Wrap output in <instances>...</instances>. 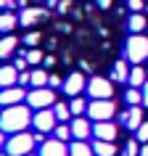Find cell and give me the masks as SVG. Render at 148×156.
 Masks as SVG:
<instances>
[{
    "instance_id": "1",
    "label": "cell",
    "mask_w": 148,
    "mask_h": 156,
    "mask_svg": "<svg viewBox=\"0 0 148 156\" xmlns=\"http://www.w3.org/2000/svg\"><path fill=\"white\" fill-rule=\"evenodd\" d=\"M32 111L21 103L16 106H5L0 111V130L3 132H11V135H16V132H24L29 124H32Z\"/></svg>"
},
{
    "instance_id": "2",
    "label": "cell",
    "mask_w": 148,
    "mask_h": 156,
    "mask_svg": "<svg viewBox=\"0 0 148 156\" xmlns=\"http://www.w3.org/2000/svg\"><path fill=\"white\" fill-rule=\"evenodd\" d=\"M124 58L130 64H143L148 58V37H143V34L127 37V42H124Z\"/></svg>"
},
{
    "instance_id": "3",
    "label": "cell",
    "mask_w": 148,
    "mask_h": 156,
    "mask_svg": "<svg viewBox=\"0 0 148 156\" xmlns=\"http://www.w3.org/2000/svg\"><path fill=\"white\" fill-rule=\"evenodd\" d=\"M34 135H29V132H16L13 138L5 140V154L8 156H26V154H32V148H34Z\"/></svg>"
},
{
    "instance_id": "4",
    "label": "cell",
    "mask_w": 148,
    "mask_h": 156,
    "mask_svg": "<svg viewBox=\"0 0 148 156\" xmlns=\"http://www.w3.org/2000/svg\"><path fill=\"white\" fill-rule=\"evenodd\" d=\"M87 114H90V119H95V122H108V119L116 114V103L111 98L93 101L90 106H87Z\"/></svg>"
},
{
    "instance_id": "5",
    "label": "cell",
    "mask_w": 148,
    "mask_h": 156,
    "mask_svg": "<svg viewBox=\"0 0 148 156\" xmlns=\"http://www.w3.org/2000/svg\"><path fill=\"white\" fill-rule=\"evenodd\" d=\"M26 103L32 108H50L56 103V93L53 87H34L32 93H26Z\"/></svg>"
},
{
    "instance_id": "6",
    "label": "cell",
    "mask_w": 148,
    "mask_h": 156,
    "mask_svg": "<svg viewBox=\"0 0 148 156\" xmlns=\"http://www.w3.org/2000/svg\"><path fill=\"white\" fill-rule=\"evenodd\" d=\"M87 95H90L93 101L111 98V95H114V87H111V82L103 80V77H93L90 82H87Z\"/></svg>"
},
{
    "instance_id": "7",
    "label": "cell",
    "mask_w": 148,
    "mask_h": 156,
    "mask_svg": "<svg viewBox=\"0 0 148 156\" xmlns=\"http://www.w3.org/2000/svg\"><path fill=\"white\" fill-rule=\"evenodd\" d=\"M56 122L58 119H56V114H53V108H37V114L32 116V124L42 132V135L56 130Z\"/></svg>"
},
{
    "instance_id": "8",
    "label": "cell",
    "mask_w": 148,
    "mask_h": 156,
    "mask_svg": "<svg viewBox=\"0 0 148 156\" xmlns=\"http://www.w3.org/2000/svg\"><path fill=\"white\" fill-rule=\"evenodd\" d=\"M26 98V93L21 85H13V87H0V106H16Z\"/></svg>"
},
{
    "instance_id": "9",
    "label": "cell",
    "mask_w": 148,
    "mask_h": 156,
    "mask_svg": "<svg viewBox=\"0 0 148 156\" xmlns=\"http://www.w3.org/2000/svg\"><path fill=\"white\" fill-rule=\"evenodd\" d=\"M82 90H85V77H82V74H77V72L69 74L66 82H64V93H66V95H72V98H77Z\"/></svg>"
},
{
    "instance_id": "10",
    "label": "cell",
    "mask_w": 148,
    "mask_h": 156,
    "mask_svg": "<svg viewBox=\"0 0 148 156\" xmlns=\"http://www.w3.org/2000/svg\"><path fill=\"white\" fill-rule=\"evenodd\" d=\"M122 124L127 127V130H138L140 124H143V108L140 106H130L127 111H124V116H122Z\"/></svg>"
},
{
    "instance_id": "11",
    "label": "cell",
    "mask_w": 148,
    "mask_h": 156,
    "mask_svg": "<svg viewBox=\"0 0 148 156\" xmlns=\"http://www.w3.org/2000/svg\"><path fill=\"white\" fill-rule=\"evenodd\" d=\"M40 156H69V148L64 146V140H45L40 146Z\"/></svg>"
},
{
    "instance_id": "12",
    "label": "cell",
    "mask_w": 148,
    "mask_h": 156,
    "mask_svg": "<svg viewBox=\"0 0 148 156\" xmlns=\"http://www.w3.org/2000/svg\"><path fill=\"white\" fill-rule=\"evenodd\" d=\"M93 135L98 140H114L116 138V124L108 119V122H95V127H93Z\"/></svg>"
},
{
    "instance_id": "13",
    "label": "cell",
    "mask_w": 148,
    "mask_h": 156,
    "mask_svg": "<svg viewBox=\"0 0 148 156\" xmlns=\"http://www.w3.org/2000/svg\"><path fill=\"white\" fill-rule=\"evenodd\" d=\"M93 135V127H90V122L85 119V116H77L72 122V138H77V140H85V138H90Z\"/></svg>"
},
{
    "instance_id": "14",
    "label": "cell",
    "mask_w": 148,
    "mask_h": 156,
    "mask_svg": "<svg viewBox=\"0 0 148 156\" xmlns=\"http://www.w3.org/2000/svg\"><path fill=\"white\" fill-rule=\"evenodd\" d=\"M19 85V69L16 66H0V87Z\"/></svg>"
},
{
    "instance_id": "15",
    "label": "cell",
    "mask_w": 148,
    "mask_h": 156,
    "mask_svg": "<svg viewBox=\"0 0 148 156\" xmlns=\"http://www.w3.org/2000/svg\"><path fill=\"white\" fill-rule=\"evenodd\" d=\"M40 19H45V11L42 8H24L21 16H19V21H21V27H32L34 21H40Z\"/></svg>"
},
{
    "instance_id": "16",
    "label": "cell",
    "mask_w": 148,
    "mask_h": 156,
    "mask_svg": "<svg viewBox=\"0 0 148 156\" xmlns=\"http://www.w3.org/2000/svg\"><path fill=\"white\" fill-rule=\"evenodd\" d=\"M146 74H148V72L143 69V66L135 64V66L130 69V80H127V82H130V87H143V85L148 82V77H146Z\"/></svg>"
},
{
    "instance_id": "17",
    "label": "cell",
    "mask_w": 148,
    "mask_h": 156,
    "mask_svg": "<svg viewBox=\"0 0 148 156\" xmlns=\"http://www.w3.org/2000/svg\"><path fill=\"white\" fill-rule=\"evenodd\" d=\"M93 154L95 156H116L114 140H95V143H93Z\"/></svg>"
},
{
    "instance_id": "18",
    "label": "cell",
    "mask_w": 148,
    "mask_h": 156,
    "mask_svg": "<svg viewBox=\"0 0 148 156\" xmlns=\"http://www.w3.org/2000/svg\"><path fill=\"white\" fill-rule=\"evenodd\" d=\"M19 40L13 34H5V37H0V58H11L13 56V50H16Z\"/></svg>"
},
{
    "instance_id": "19",
    "label": "cell",
    "mask_w": 148,
    "mask_h": 156,
    "mask_svg": "<svg viewBox=\"0 0 148 156\" xmlns=\"http://www.w3.org/2000/svg\"><path fill=\"white\" fill-rule=\"evenodd\" d=\"M111 80H114V82H127V80H130L127 58H124V61H116V64H114V69H111Z\"/></svg>"
},
{
    "instance_id": "20",
    "label": "cell",
    "mask_w": 148,
    "mask_h": 156,
    "mask_svg": "<svg viewBox=\"0 0 148 156\" xmlns=\"http://www.w3.org/2000/svg\"><path fill=\"white\" fill-rule=\"evenodd\" d=\"M69 156H95V154H93V146H90V143H85V140H74L72 146H69Z\"/></svg>"
},
{
    "instance_id": "21",
    "label": "cell",
    "mask_w": 148,
    "mask_h": 156,
    "mask_svg": "<svg viewBox=\"0 0 148 156\" xmlns=\"http://www.w3.org/2000/svg\"><path fill=\"white\" fill-rule=\"evenodd\" d=\"M148 27V21H146V16H143V13H132L130 19H127V29H130V32H143V29H146Z\"/></svg>"
},
{
    "instance_id": "22",
    "label": "cell",
    "mask_w": 148,
    "mask_h": 156,
    "mask_svg": "<svg viewBox=\"0 0 148 156\" xmlns=\"http://www.w3.org/2000/svg\"><path fill=\"white\" fill-rule=\"evenodd\" d=\"M16 24H19V19L13 16L11 11H3V13H0V32H11Z\"/></svg>"
},
{
    "instance_id": "23",
    "label": "cell",
    "mask_w": 148,
    "mask_h": 156,
    "mask_svg": "<svg viewBox=\"0 0 148 156\" xmlns=\"http://www.w3.org/2000/svg\"><path fill=\"white\" fill-rule=\"evenodd\" d=\"M50 74L45 69H32V87H48Z\"/></svg>"
},
{
    "instance_id": "24",
    "label": "cell",
    "mask_w": 148,
    "mask_h": 156,
    "mask_svg": "<svg viewBox=\"0 0 148 156\" xmlns=\"http://www.w3.org/2000/svg\"><path fill=\"white\" fill-rule=\"evenodd\" d=\"M124 101H127V106H140V103H143V90H138V87H127Z\"/></svg>"
},
{
    "instance_id": "25",
    "label": "cell",
    "mask_w": 148,
    "mask_h": 156,
    "mask_svg": "<svg viewBox=\"0 0 148 156\" xmlns=\"http://www.w3.org/2000/svg\"><path fill=\"white\" fill-rule=\"evenodd\" d=\"M53 114H56V119H58V122H66V119L72 116V108H69V106H64V103H53Z\"/></svg>"
},
{
    "instance_id": "26",
    "label": "cell",
    "mask_w": 148,
    "mask_h": 156,
    "mask_svg": "<svg viewBox=\"0 0 148 156\" xmlns=\"http://www.w3.org/2000/svg\"><path fill=\"white\" fill-rule=\"evenodd\" d=\"M53 135H56V140H64V143H66V140L72 138V127H66V124H58L56 130H53Z\"/></svg>"
},
{
    "instance_id": "27",
    "label": "cell",
    "mask_w": 148,
    "mask_h": 156,
    "mask_svg": "<svg viewBox=\"0 0 148 156\" xmlns=\"http://www.w3.org/2000/svg\"><path fill=\"white\" fill-rule=\"evenodd\" d=\"M69 108H72V114H74V116H82V114H85V101L77 95V98L69 103Z\"/></svg>"
},
{
    "instance_id": "28",
    "label": "cell",
    "mask_w": 148,
    "mask_h": 156,
    "mask_svg": "<svg viewBox=\"0 0 148 156\" xmlns=\"http://www.w3.org/2000/svg\"><path fill=\"white\" fill-rule=\"evenodd\" d=\"M122 156H140V148L135 140H127V146L122 148Z\"/></svg>"
},
{
    "instance_id": "29",
    "label": "cell",
    "mask_w": 148,
    "mask_h": 156,
    "mask_svg": "<svg viewBox=\"0 0 148 156\" xmlns=\"http://www.w3.org/2000/svg\"><path fill=\"white\" fill-rule=\"evenodd\" d=\"M26 61H29V64L32 66H37L42 61V50H37V48H32V50H26Z\"/></svg>"
},
{
    "instance_id": "30",
    "label": "cell",
    "mask_w": 148,
    "mask_h": 156,
    "mask_svg": "<svg viewBox=\"0 0 148 156\" xmlns=\"http://www.w3.org/2000/svg\"><path fill=\"white\" fill-rule=\"evenodd\" d=\"M135 132H138V140H143V143H148V122H143V124H140V127H138Z\"/></svg>"
},
{
    "instance_id": "31",
    "label": "cell",
    "mask_w": 148,
    "mask_h": 156,
    "mask_svg": "<svg viewBox=\"0 0 148 156\" xmlns=\"http://www.w3.org/2000/svg\"><path fill=\"white\" fill-rule=\"evenodd\" d=\"M19 85H32V72H19Z\"/></svg>"
},
{
    "instance_id": "32",
    "label": "cell",
    "mask_w": 148,
    "mask_h": 156,
    "mask_svg": "<svg viewBox=\"0 0 148 156\" xmlns=\"http://www.w3.org/2000/svg\"><path fill=\"white\" fill-rule=\"evenodd\" d=\"M127 5H130L135 13H140V11H143V5H146V0H127Z\"/></svg>"
},
{
    "instance_id": "33",
    "label": "cell",
    "mask_w": 148,
    "mask_h": 156,
    "mask_svg": "<svg viewBox=\"0 0 148 156\" xmlns=\"http://www.w3.org/2000/svg\"><path fill=\"white\" fill-rule=\"evenodd\" d=\"M26 64H29V61H26V56H19L16 61H13V66H16L19 72H26Z\"/></svg>"
},
{
    "instance_id": "34",
    "label": "cell",
    "mask_w": 148,
    "mask_h": 156,
    "mask_svg": "<svg viewBox=\"0 0 148 156\" xmlns=\"http://www.w3.org/2000/svg\"><path fill=\"white\" fill-rule=\"evenodd\" d=\"M13 5H19V0H0V11H11Z\"/></svg>"
},
{
    "instance_id": "35",
    "label": "cell",
    "mask_w": 148,
    "mask_h": 156,
    "mask_svg": "<svg viewBox=\"0 0 148 156\" xmlns=\"http://www.w3.org/2000/svg\"><path fill=\"white\" fill-rule=\"evenodd\" d=\"M24 42H26V45H37V42H40V34H37V32L26 34V37H24Z\"/></svg>"
},
{
    "instance_id": "36",
    "label": "cell",
    "mask_w": 148,
    "mask_h": 156,
    "mask_svg": "<svg viewBox=\"0 0 148 156\" xmlns=\"http://www.w3.org/2000/svg\"><path fill=\"white\" fill-rule=\"evenodd\" d=\"M48 85H50V87H58V85H61V80H58L56 74H50V80H48Z\"/></svg>"
},
{
    "instance_id": "37",
    "label": "cell",
    "mask_w": 148,
    "mask_h": 156,
    "mask_svg": "<svg viewBox=\"0 0 148 156\" xmlns=\"http://www.w3.org/2000/svg\"><path fill=\"white\" fill-rule=\"evenodd\" d=\"M143 106H148V82L143 85Z\"/></svg>"
},
{
    "instance_id": "38",
    "label": "cell",
    "mask_w": 148,
    "mask_h": 156,
    "mask_svg": "<svg viewBox=\"0 0 148 156\" xmlns=\"http://www.w3.org/2000/svg\"><path fill=\"white\" fill-rule=\"evenodd\" d=\"M95 3H98L100 8H108V5H111V3H114V0H95Z\"/></svg>"
},
{
    "instance_id": "39",
    "label": "cell",
    "mask_w": 148,
    "mask_h": 156,
    "mask_svg": "<svg viewBox=\"0 0 148 156\" xmlns=\"http://www.w3.org/2000/svg\"><path fill=\"white\" fill-rule=\"evenodd\" d=\"M3 143H5V132L0 130V148H3Z\"/></svg>"
},
{
    "instance_id": "40",
    "label": "cell",
    "mask_w": 148,
    "mask_h": 156,
    "mask_svg": "<svg viewBox=\"0 0 148 156\" xmlns=\"http://www.w3.org/2000/svg\"><path fill=\"white\" fill-rule=\"evenodd\" d=\"M140 156H148V146H143V148H140Z\"/></svg>"
},
{
    "instance_id": "41",
    "label": "cell",
    "mask_w": 148,
    "mask_h": 156,
    "mask_svg": "<svg viewBox=\"0 0 148 156\" xmlns=\"http://www.w3.org/2000/svg\"><path fill=\"white\" fill-rule=\"evenodd\" d=\"M48 5H50V8H53V5H58V0H48Z\"/></svg>"
},
{
    "instance_id": "42",
    "label": "cell",
    "mask_w": 148,
    "mask_h": 156,
    "mask_svg": "<svg viewBox=\"0 0 148 156\" xmlns=\"http://www.w3.org/2000/svg\"><path fill=\"white\" fill-rule=\"evenodd\" d=\"M0 156H8V154H0Z\"/></svg>"
},
{
    "instance_id": "43",
    "label": "cell",
    "mask_w": 148,
    "mask_h": 156,
    "mask_svg": "<svg viewBox=\"0 0 148 156\" xmlns=\"http://www.w3.org/2000/svg\"><path fill=\"white\" fill-rule=\"evenodd\" d=\"M26 156H32V154H26Z\"/></svg>"
}]
</instances>
